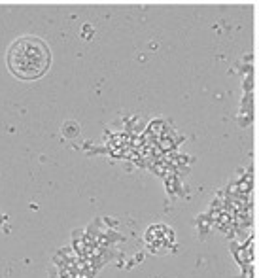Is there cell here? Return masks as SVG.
Returning a JSON list of instances; mask_svg holds the SVG:
<instances>
[{
    "instance_id": "obj_1",
    "label": "cell",
    "mask_w": 259,
    "mask_h": 278,
    "mask_svg": "<svg viewBox=\"0 0 259 278\" xmlns=\"http://www.w3.org/2000/svg\"><path fill=\"white\" fill-rule=\"evenodd\" d=\"M51 55L48 46L36 36L15 40L8 50V67L19 79H36L50 69Z\"/></svg>"
},
{
    "instance_id": "obj_2",
    "label": "cell",
    "mask_w": 259,
    "mask_h": 278,
    "mask_svg": "<svg viewBox=\"0 0 259 278\" xmlns=\"http://www.w3.org/2000/svg\"><path fill=\"white\" fill-rule=\"evenodd\" d=\"M0 219H4V216H2V214H0Z\"/></svg>"
}]
</instances>
